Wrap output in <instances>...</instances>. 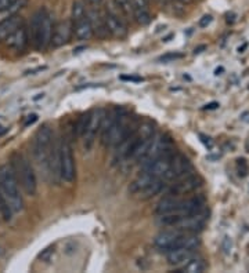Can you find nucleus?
<instances>
[{"label": "nucleus", "mask_w": 249, "mask_h": 273, "mask_svg": "<svg viewBox=\"0 0 249 273\" xmlns=\"http://www.w3.org/2000/svg\"><path fill=\"white\" fill-rule=\"evenodd\" d=\"M202 210H205V197L202 195H197L189 197V199H180L179 206L175 213L184 217V215L197 214Z\"/></svg>", "instance_id": "nucleus-14"}, {"label": "nucleus", "mask_w": 249, "mask_h": 273, "mask_svg": "<svg viewBox=\"0 0 249 273\" xmlns=\"http://www.w3.org/2000/svg\"><path fill=\"white\" fill-rule=\"evenodd\" d=\"M88 118L89 113H83L78 120V124H76V135L79 138H82L83 132H85V128H86V124H88Z\"/></svg>", "instance_id": "nucleus-29"}, {"label": "nucleus", "mask_w": 249, "mask_h": 273, "mask_svg": "<svg viewBox=\"0 0 249 273\" xmlns=\"http://www.w3.org/2000/svg\"><path fill=\"white\" fill-rule=\"evenodd\" d=\"M206 269V264H205V261L202 258H199V257H195L194 255L193 258H190L184 265H181V269L179 270H176V273H202L203 270Z\"/></svg>", "instance_id": "nucleus-23"}, {"label": "nucleus", "mask_w": 249, "mask_h": 273, "mask_svg": "<svg viewBox=\"0 0 249 273\" xmlns=\"http://www.w3.org/2000/svg\"><path fill=\"white\" fill-rule=\"evenodd\" d=\"M202 178L193 171V173L187 174L184 177L173 181L172 187L169 188V191H168V195L177 196V197L189 195V193L194 192L195 189H198V188L202 185Z\"/></svg>", "instance_id": "nucleus-8"}, {"label": "nucleus", "mask_w": 249, "mask_h": 273, "mask_svg": "<svg viewBox=\"0 0 249 273\" xmlns=\"http://www.w3.org/2000/svg\"><path fill=\"white\" fill-rule=\"evenodd\" d=\"M74 33V27H72V21L71 19H64L54 25L53 28V35H51L50 44L54 47H61V46L67 44Z\"/></svg>", "instance_id": "nucleus-13"}, {"label": "nucleus", "mask_w": 249, "mask_h": 273, "mask_svg": "<svg viewBox=\"0 0 249 273\" xmlns=\"http://www.w3.org/2000/svg\"><path fill=\"white\" fill-rule=\"evenodd\" d=\"M194 255H195V250L177 247V248H172L166 253V260H168V264L172 265V266H181L190 258H193Z\"/></svg>", "instance_id": "nucleus-16"}, {"label": "nucleus", "mask_w": 249, "mask_h": 273, "mask_svg": "<svg viewBox=\"0 0 249 273\" xmlns=\"http://www.w3.org/2000/svg\"><path fill=\"white\" fill-rule=\"evenodd\" d=\"M199 138H201V141H202L203 144H205V145H206L208 148H209V149L212 148L213 142L211 141V138H209V136H205V135H202V134H201V135H199Z\"/></svg>", "instance_id": "nucleus-35"}, {"label": "nucleus", "mask_w": 249, "mask_h": 273, "mask_svg": "<svg viewBox=\"0 0 249 273\" xmlns=\"http://www.w3.org/2000/svg\"><path fill=\"white\" fill-rule=\"evenodd\" d=\"M72 27H74V33L78 40H89L94 35L92 24L89 21L88 15L85 18L76 21V22H72Z\"/></svg>", "instance_id": "nucleus-21"}, {"label": "nucleus", "mask_w": 249, "mask_h": 273, "mask_svg": "<svg viewBox=\"0 0 249 273\" xmlns=\"http://www.w3.org/2000/svg\"><path fill=\"white\" fill-rule=\"evenodd\" d=\"M11 215H13V211L10 210V207L7 206L5 199H3V196L0 193V217L5 219V221H10Z\"/></svg>", "instance_id": "nucleus-26"}, {"label": "nucleus", "mask_w": 249, "mask_h": 273, "mask_svg": "<svg viewBox=\"0 0 249 273\" xmlns=\"http://www.w3.org/2000/svg\"><path fill=\"white\" fill-rule=\"evenodd\" d=\"M206 219H208V213L205 210H202V211H199L197 214L184 215V217L180 219L179 222L173 226V229L184 233H197L205 226Z\"/></svg>", "instance_id": "nucleus-10"}, {"label": "nucleus", "mask_w": 249, "mask_h": 273, "mask_svg": "<svg viewBox=\"0 0 249 273\" xmlns=\"http://www.w3.org/2000/svg\"><path fill=\"white\" fill-rule=\"evenodd\" d=\"M28 40H29V37H28V31L27 28L21 25V27L10 35L7 39L5 40L6 46L9 47V49H13L15 51H23L28 44Z\"/></svg>", "instance_id": "nucleus-18"}, {"label": "nucleus", "mask_w": 249, "mask_h": 273, "mask_svg": "<svg viewBox=\"0 0 249 273\" xmlns=\"http://www.w3.org/2000/svg\"><path fill=\"white\" fill-rule=\"evenodd\" d=\"M104 3V0H85V5L88 9H100Z\"/></svg>", "instance_id": "nucleus-31"}, {"label": "nucleus", "mask_w": 249, "mask_h": 273, "mask_svg": "<svg viewBox=\"0 0 249 273\" xmlns=\"http://www.w3.org/2000/svg\"><path fill=\"white\" fill-rule=\"evenodd\" d=\"M53 141H54V135H53V131H51V128L47 124L42 126L36 131L35 136H33L32 155L35 162L40 167L46 169L47 159H49V153H50Z\"/></svg>", "instance_id": "nucleus-5"}, {"label": "nucleus", "mask_w": 249, "mask_h": 273, "mask_svg": "<svg viewBox=\"0 0 249 273\" xmlns=\"http://www.w3.org/2000/svg\"><path fill=\"white\" fill-rule=\"evenodd\" d=\"M0 193L13 214L23 211L24 200L19 191V184L14 175L13 167L9 164L0 166Z\"/></svg>", "instance_id": "nucleus-1"}, {"label": "nucleus", "mask_w": 249, "mask_h": 273, "mask_svg": "<svg viewBox=\"0 0 249 273\" xmlns=\"http://www.w3.org/2000/svg\"><path fill=\"white\" fill-rule=\"evenodd\" d=\"M21 25H24V19L21 15H13L10 18L0 21V41H5L13 32H15Z\"/></svg>", "instance_id": "nucleus-19"}, {"label": "nucleus", "mask_w": 249, "mask_h": 273, "mask_svg": "<svg viewBox=\"0 0 249 273\" xmlns=\"http://www.w3.org/2000/svg\"><path fill=\"white\" fill-rule=\"evenodd\" d=\"M220 72H223V68L216 69V72H215V75H220Z\"/></svg>", "instance_id": "nucleus-41"}, {"label": "nucleus", "mask_w": 249, "mask_h": 273, "mask_svg": "<svg viewBox=\"0 0 249 273\" xmlns=\"http://www.w3.org/2000/svg\"><path fill=\"white\" fill-rule=\"evenodd\" d=\"M104 22H106L108 33L112 35L114 37H116V39H123V37L128 36V27H126V24L115 13L107 11L104 14Z\"/></svg>", "instance_id": "nucleus-15"}, {"label": "nucleus", "mask_w": 249, "mask_h": 273, "mask_svg": "<svg viewBox=\"0 0 249 273\" xmlns=\"http://www.w3.org/2000/svg\"><path fill=\"white\" fill-rule=\"evenodd\" d=\"M181 3H184V5H190V3H193V0H179Z\"/></svg>", "instance_id": "nucleus-39"}, {"label": "nucleus", "mask_w": 249, "mask_h": 273, "mask_svg": "<svg viewBox=\"0 0 249 273\" xmlns=\"http://www.w3.org/2000/svg\"><path fill=\"white\" fill-rule=\"evenodd\" d=\"M53 19L46 9H39L31 21V40L36 50H45L50 46L53 35Z\"/></svg>", "instance_id": "nucleus-2"}, {"label": "nucleus", "mask_w": 249, "mask_h": 273, "mask_svg": "<svg viewBox=\"0 0 249 273\" xmlns=\"http://www.w3.org/2000/svg\"><path fill=\"white\" fill-rule=\"evenodd\" d=\"M13 2L14 0H0V10L6 9V7H7L9 5H11Z\"/></svg>", "instance_id": "nucleus-37"}, {"label": "nucleus", "mask_w": 249, "mask_h": 273, "mask_svg": "<svg viewBox=\"0 0 249 273\" xmlns=\"http://www.w3.org/2000/svg\"><path fill=\"white\" fill-rule=\"evenodd\" d=\"M13 167L14 175L18 181L19 187L28 196H35L37 192V181L36 174L33 171L32 166L29 160L21 153H14L13 156Z\"/></svg>", "instance_id": "nucleus-3"}, {"label": "nucleus", "mask_w": 249, "mask_h": 273, "mask_svg": "<svg viewBox=\"0 0 249 273\" xmlns=\"http://www.w3.org/2000/svg\"><path fill=\"white\" fill-rule=\"evenodd\" d=\"M180 58H183V54H180V53H168V54L159 57V61L166 64V62H173V61Z\"/></svg>", "instance_id": "nucleus-30"}, {"label": "nucleus", "mask_w": 249, "mask_h": 273, "mask_svg": "<svg viewBox=\"0 0 249 273\" xmlns=\"http://www.w3.org/2000/svg\"><path fill=\"white\" fill-rule=\"evenodd\" d=\"M179 201L180 199L177 196H172V195L165 196L163 199H161V200L158 201L155 213H157V215L175 213L176 209H177V206H179Z\"/></svg>", "instance_id": "nucleus-22"}, {"label": "nucleus", "mask_w": 249, "mask_h": 273, "mask_svg": "<svg viewBox=\"0 0 249 273\" xmlns=\"http://www.w3.org/2000/svg\"><path fill=\"white\" fill-rule=\"evenodd\" d=\"M102 110L101 109H93L92 112H89L88 124L83 132V141H85V148L90 149L94 142L97 132H100V127H101V120H102Z\"/></svg>", "instance_id": "nucleus-12"}, {"label": "nucleus", "mask_w": 249, "mask_h": 273, "mask_svg": "<svg viewBox=\"0 0 249 273\" xmlns=\"http://www.w3.org/2000/svg\"><path fill=\"white\" fill-rule=\"evenodd\" d=\"M175 149H173V142L168 135H154L152 138L151 144L148 146V150L146 152V155L141 157L140 163L144 166H147L154 160H157L158 157L161 156L169 155V153H173Z\"/></svg>", "instance_id": "nucleus-6"}, {"label": "nucleus", "mask_w": 249, "mask_h": 273, "mask_svg": "<svg viewBox=\"0 0 249 273\" xmlns=\"http://www.w3.org/2000/svg\"><path fill=\"white\" fill-rule=\"evenodd\" d=\"M211 22H212V15H203L202 19L199 21V27L205 28V27H208Z\"/></svg>", "instance_id": "nucleus-33"}, {"label": "nucleus", "mask_w": 249, "mask_h": 273, "mask_svg": "<svg viewBox=\"0 0 249 273\" xmlns=\"http://www.w3.org/2000/svg\"><path fill=\"white\" fill-rule=\"evenodd\" d=\"M163 188H165V181L162 178H154L152 181L148 182L147 185H144L134 196H137L138 199L147 200V199H151L158 193H161Z\"/></svg>", "instance_id": "nucleus-20"}, {"label": "nucleus", "mask_w": 249, "mask_h": 273, "mask_svg": "<svg viewBox=\"0 0 249 273\" xmlns=\"http://www.w3.org/2000/svg\"><path fill=\"white\" fill-rule=\"evenodd\" d=\"M5 132H6V128L3 127V126H0V135H3Z\"/></svg>", "instance_id": "nucleus-40"}, {"label": "nucleus", "mask_w": 249, "mask_h": 273, "mask_svg": "<svg viewBox=\"0 0 249 273\" xmlns=\"http://www.w3.org/2000/svg\"><path fill=\"white\" fill-rule=\"evenodd\" d=\"M217 108H219V104H217V102H211V104H208V105H205V106H203V109H217Z\"/></svg>", "instance_id": "nucleus-38"}, {"label": "nucleus", "mask_w": 249, "mask_h": 273, "mask_svg": "<svg viewBox=\"0 0 249 273\" xmlns=\"http://www.w3.org/2000/svg\"><path fill=\"white\" fill-rule=\"evenodd\" d=\"M88 15L86 13V5L83 3L82 0H76L72 6V13H71V21L76 22L79 19L85 18Z\"/></svg>", "instance_id": "nucleus-25"}, {"label": "nucleus", "mask_w": 249, "mask_h": 273, "mask_svg": "<svg viewBox=\"0 0 249 273\" xmlns=\"http://www.w3.org/2000/svg\"><path fill=\"white\" fill-rule=\"evenodd\" d=\"M136 127L137 126H134L130 122L128 115L123 113V112H119V115L116 116L115 120L104 131H101L102 145L118 146Z\"/></svg>", "instance_id": "nucleus-4"}, {"label": "nucleus", "mask_w": 249, "mask_h": 273, "mask_svg": "<svg viewBox=\"0 0 249 273\" xmlns=\"http://www.w3.org/2000/svg\"><path fill=\"white\" fill-rule=\"evenodd\" d=\"M116 9L120 10L126 15L132 14V0H115Z\"/></svg>", "instance_id": "nucleus-27"}, {"label": "nucleus", "mask_w": 249, "mask_h": 273, "mask_svg": "<svg viewBox=\"0 0 249 273\" xmlns=\"http://www.w3.org/2000/svg\"><path fill=\"white\" fill-rule=\"evenodd\" d=\"M237 173L240 177H246L249 173V167L248 163H246V160L244 157H240V159H237Z\"/></svg>", "instance_id": "nucleus-28"}, {"label": "nucleus", "mask_w": 249, "mask_h": 273, "mask_svg": "<svg viewBox=\"0 0 249 273\" xmlns=\"http://www.w3.org/2000/svg\"><path fill=\"white\" fill-rule=\"evenodd\" d=\"M27 5L28 0H14L13 3L7 6L6 9L0 10V21L10 18V17H13V15H17L21 10L27 7Z\"/></svg>", "instance_id": "nucleus-24"}, {"label": "nucleus", "mask_w": 249, "mask_h": 273, "mask_svg": "<svg viewBox=\"0 0 249 273\" xmlns=\"http://www.w3.org/2000/svg\"><path fill=\"white\" fill-rule=\"evenodd\" d=\"M180 233L181 232L176 231V229H172V231H163V232L158 233L157 236H155V239H154V244H155V247L159 248V250L168 253V251L173 248L176 240L179 239Z\"/></svg>", "instance_id": "nucleus-17"}, {"label": "nucleus", "mask_w": 249, "mask_h": 273, "mask_svg": "<svg viewBox=\"0 0 249 273\" xmlns=\"http://www.w3.org/2000/svg\"><path fill=\"white\" fill-rule=\"evenodd\" d=\"M61 140L63 138H57L53 141L46 166L47 173L50 174L55 185H58V182L63 181L61 179Z\"/></svg>", "instance_id": "nucleus-11"}, {"label": "nucleus", "mask_w": 249, "mask_h": 273, "mask_svg": "<svg viewBox=\"0 0 249 273\" xmlns=\"http://www.w3.org/2000/svg\"><path fill=\"white\" fill-rule=\"evenodd\" d=\"M53 253H54V248H47V250H45L43 254H40V258L45 261H49L51 255H53Z\"/></svg>", "instance_id": "nucleus-34"}, {"label": "nucleus", "mask_w": 249, "mask_h": 273, "mask_svg": "<svg viewBox=\"0 0 249 273\" xmlns=\"http://www.w3.org/2000/svg\"><path fill=\"white\" fill-rule=\"evenodd\" d=\"M76 169H75V157L72 145L68 140H61V179L65 182L75 181Z\"/></svg>", "instance_id": "nucleus-7"}, {"label": "nucleus", "mask_w": 249, "mask_h": 273, "mask_svg": "<svg viewBox=\"0 0 249 273\" xmlns=\"http://www.w3.org/2000/svg\"><path fill=\"white\" fill-rule=\"evenodd\" d=\"M190 173H193V166H191L189 157H185L184 155H176L175 153L171 160V166H169L165 175L162 177V179L165 182H173Z\"/></svg>", "instance_id": "nucleus-9"}, {"label": "nucleus", "mask_w": 249, "mask_h": 273, "mask_svg": "<svg viewBox=\"0 0 249 273\" xmlns=\"http://www.w3.org/2000/svg\"><path fill=\"white\" fill-rule=\"evenodd\" d=\"M120 80H126V82H133V83H140V82H143V78H140V76H126V75H122V76H120Z\"/></svg>", "instance_id": "nucleus-32"}, {"label": "nucleus", "mask_w": 249, "mask_h": 273, "mask_svg": "<svg viewBox=\"0 0 249 273\" xmlns=\"http://www.w3.org/2000/svg\"><path fill=\"white\" fill-rule=\"evenodd\" d=\"M37 120V115H29V116H28V120L27 122H25V126H29V124H33L35 123V122H36Z\"/></svg>", "instance_id": "nucleus-36"}]
</instances>
